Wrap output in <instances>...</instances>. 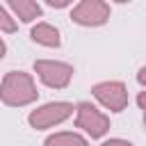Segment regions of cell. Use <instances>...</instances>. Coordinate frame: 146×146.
<instances>
[{
  "mask_svg": "<svg viewBox=\"0 0 146 146\" xmlns=\"http://www.w3.org/2000/svg\"><path fill=\"white\" fill-rule=\"evenodd\" d=\"M39 98L36 84L25 71H9L0 82V100L7 107H25Z\"/></svg>",
  "mask_w": 146,
  "mask_h": 146,
  "instance_id": "cell-1",
  "label": "cell"
},
{
  "mask_svg": "<svg viewBox=\"0 0 146 146\" xmlns=\"http://www.w3.org/2000/svg\"><path fill=\"white\" fill-rule=\"evenodd\" d=\"M75 107L66 100H52V103H46L36 110H32L27 114V123L30 128L34 130H48V128H55L59 123H64L68 116H73Z\"/></svg>",
  "mask_w": 146,
  "mask_h": 146,
  "instance_id": "cell-2",
  "label": "cell"
},
{
  "mask_svg": "<svg viewBox=\"0 0 146 146\" xmlns=\"http://www.w3.org/2000/svg\"><path fill=\"white\" fill-rule=\"evenodd\" d=\"M75 125L82 132H87L91 139H100L110 130V116L103 114L91 103H78V107H75Z\"/></svg>",
  "mask_w": 146,
  "mask_h": 146,
  "instance_id": "cell-3",
  "label": "cell"
},
{
  "mask_svg": "<svg viewBox=\"0 0 146 146\" xmlns=\"http://www.w3.org/2000/svg\"><path fill=\"white\" fill-rule=\"evenodd\" d=\"M34 73L50 89H66L73 80V66L66 62H57V59H36Z\"/></svg>",
  "mask_w": 146,
  "mask_h": 146,
  "instance_id": "cell-4",
  "label": "cell"
},
{
  "mask_svg": "<svg viewBox=\"0 0 146 146\" xmlns=\"http://www.w3.org/2000/svg\"><path fill=\"white\" fill-rule=\"evenodd\" d=\"M94 98L110 112H123L128 107V89L121 80H105L91 87Z\"/></svg>",
  "mask_w": 146,
  "mask_h": 146,
  "instance_id": "cell-5",
  "label": "cell"
},
{
  "mask_svg": "<svg viewBox=\"0 0 146 146\" xmlns=\"http://www.w3.org/2000/svg\"><path fill=\"white\" fill-rule=\"evenodd\" d=\"M110 5L105 0H80L73 11L71 18L73 23L82 25V27H100L110 21Z\"/></svg>",
  "mask_w": 146,
  "mask_h": 146,
  "instance_id": "cell-6",
  "label": "cell"
},
{
  "mask_svg": "<svg viewBox=\"0 0 146 146\" xmlns=\"http://www.w3.org/2000/svg\"><path fill=\"white\" fill-rule=\"evenodd\" d=\"M30 36L34 43L39 46H46V48H59L62 46V36H59V30L50 23H36L32 30H30Z\"/></svg>",
  "mask_w": 146,
  "mask_h": 146,
  "instance_id": "cell-7",
  "label": "cell"
},
{
  "mask_svg": "<svg viewBox=\"0 0 146 146\" xmlns=\"http://www.w3.org/2000/svg\"><path fill=\"white\" fill-rule=\"evenodd\" d=\"M7 5L14 11V16L23 23H32V21L41 18V14H43L36 0H7Z\"/></svg>",
  "mask_w": 146,
  "mask_h": 146,
  "instance_id": "cell-8",
  "label": "cell"
},
{
  "mask_svg": "<svg viewBox=\"0 0 146 146\" xmlns=\"http://www.w3.org/2000/svg\"><path fill=\"white\" fill-rule=\"evenodd\" d=\"M43 146H89V144L78 132H55V135L46 137Z\"/></svg>",
  "mask_w": 146,
  "mask_h": 146,
  "instance_id": "cell-9",
  "label": "cell"
},
{
  "mask_svg": "<svg viewBox=\"0 0 146 146\" xmlns=\"http://www.w3.org/2000/svg\"><path fill=\"white\" fill-rule=\"evenodd\" d=\"M16 27H18L16 25V18L5 7H0V32H9L11 34V32H16Z\"/></svg>",
  "mask_w": 146,
  "mask_h": 146,
  "instance_id": "cell-10",
  "label": "cell"
},
{
  "mask_svg": "<svg viewBox=\"0 0 146 146\" xmlns=\"http://www.w3.org/2000/svg\"><path fill=\"white\" fill-rule=\"evenodd\" d=\"M100 146H132L128 139H119V137H112V139H105Z\"/></svg>",
  "mask_w": 146,
  "mask_h": 146,
  "instance_id": "cell-11",
  "label": "cell"
},
{
  "mask_svg": "<svg viewBox=\"0 0 146 146\" xmlns=\"http://www.w3.org/2000/svg\"><path fill=\"white\" fill-rule=\"evenodd\" d=\"M50 7H55V9H64V7H68L73 0H46Z\"/></svg>",
  "mask_w": 146,
  "mask_h": 146,
  "instance_id": "cell-12",
  "label": "cell"
},
{
  "mask_svg": "<svg viewBox=\"0 0 146 146\" xmlns=\"http://www.w3.org/2000/svg\"><path fill=\"white\" fill-rule=\"evenodd\" d=\"M137 82H139L141 87H146V66H141V68L137 71Z\"/></svg>",
  "mask_w": 146,
  "mask_h": 146,
  "instance_id": "cell-13",
  "label": "cell"
},
{
  "mask_svg": "<svg viewBox=\"0 0 146 146\" xmlns=\"http://www.w3.org/2000/svg\"><path fill=\"white\" fill-rule=\"evenodd\" d=\"M137 105H139V110L146 112V91H139V96H137Z\"/></svg>",
  "mask_w": 146,
  "mask_h": 146,
  "instance_id": "cell-14",
  "label": "cell"
},
{
  "mask_svg": "<svg viewBox=\"0 0 146 146\" xmlns=\"http://www.w3.org/2000/svg\"><path fill=\"white\" fill-rule=\"evenodd\" d=\"M5 52H7V43L2 41V36H0V59L5 57Z\"/></svg>",
  "mask_w": 146,
  "mask_h": 146,
  "instance_id": "cell-15",
  "label": "cell"
},
{
  "mask_svg": "<svg viewBox=\"0 0 146 146\" xmlns=\"http://www.w3.org/2000/svg\"><path fill=\"white\" fill-rule=\"evenodd\" d=\"M114 2H119V5H125V2H130V0H114Z\"/></svg>",
  "mask_w": 146,
  "mask_h": 146,
  "instance_id": "cell-16",
  "label": "cell"
}]
</instances>
